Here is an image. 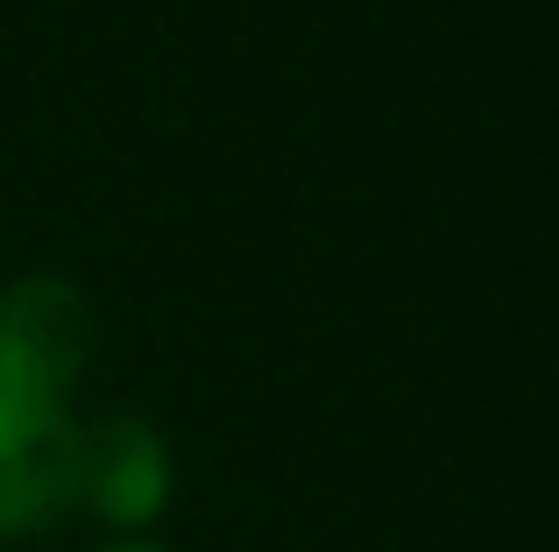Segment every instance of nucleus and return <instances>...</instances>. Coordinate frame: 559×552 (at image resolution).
Segmentation results:
<instances>
[{
  "instance_id": "7ed1b4c3",
  "label": "nucleus",
  "mask_w": 559,
  "mask_h": 552,
  "mask_svg": "<svg viewBox=\"0 0 559 552\" xmlns=\"http://www.w3.org/2000/svg\"><path fill=\"white\" fill-rule=\"evenodd\" d=\"M170 482H178V468H170V446L150 418L121 411L99 425H79V503L71 511H93L99 525L135 531L164 517Z\"/></svg>"
},
{
  "instance_id": "f03ea898",
  "label": "nucleus",
  "mask_w": 559,
  "mask_h": 552,
  "mask_svg": "<svg viewBox=\"0 0 559 552\" xmlns=\"http://www.w3.org/2000/svg\"><path fill=\"white\" fill-rule=\"evenodd\" d=\"M79 503V425L64 404L0 397V539L57 525Z\"/></svg>"
},
{
  "instance_id": "20e7f679",
  "label": "nucleus",
  "mask_w": 559,
  "mask_h": 552,
  "mask_svg": "<svg viewBox=\"0 0 559 552\" xmlns=\"http://www.w3.org/2000/svg\"><path fill=\"white\" fill-rule=\"evenodd\" d=\"M107 552H164V545H107Z\"/></svg>"
},
{
  "instance_id": "f257e3e1",
  "label": "nucleus",
  "mask_w": 559,
  "mask_h": 552,
  "mask_svg": "<svg viewBox=\"0 0 559 552\" xmlns=\"http://www.w3.org/2000/svg\"><path fill=\"white\" fill-rule=\"evenodd\" d=\"M99 340V319L79 284L64 276H22L0 298V397L64 404L85 375Z\"/></svg>"
}]
</instances>
